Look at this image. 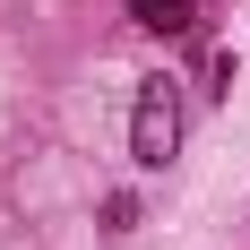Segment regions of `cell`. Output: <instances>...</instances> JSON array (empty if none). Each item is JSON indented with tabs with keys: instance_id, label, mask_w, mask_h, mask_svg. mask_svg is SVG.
<instances>
[{
	"instance_id": "obj_1",
	"label": "cell",
	"mask_w": 250,
	"mask_h": 250,
	"mask_svg": "<svg viewBox=\"0 0 250 250\" xmlns=\"http://www.w3.org/2000/svg\"><path fill=\"white\" fill-rule=\"evenodd\" d=\"M181 155V95L173 78H138V104H129V164L138 173H164Z\"/></svg>"
},
{
	"instance_id": "obj_2",
	"label": "cell",
	"mask_w": 250,
	"mask_h": 250,
	"mask_svg": "<svg viewBox=\"0 0 250 250\" xmlns=\"http://www.w3.org/2000/svg\"><path fill=\"white\" fill-rule=\"evenodd\" d=\"M129 26H147V35H190V26H199V0H129Z\"/></svg>"
},
{
	"instance_id": "obj_3",
	"label": "cell",
	"mask_w": 250,
	"mask_h": 250,
	"mask_svg": "<svg viewBox=\"0 0 250 250\" xmlns=\"http://www.w3.org/2000/svg\"><path fill=\"white\" fill-rule=\"evenodd\" d=\"M104 233H138V199H129V190L104 199Z\"/></svg>"
},
{
	"instance_id": "obj_4",
	"label": "cell",
	"mask_w": 250,
	"mask_h": 250,
	"mask_svg": "<svg viewBox=\"0 0 250 250\" xmlns=\"http://www.w3.org/2000/svg\"><path fill=\"white\" fill-rule=\"evenodd\" d=\"M233 69H242L233 52H207V95H233Z\"/></svg>"
}]
</instances>
